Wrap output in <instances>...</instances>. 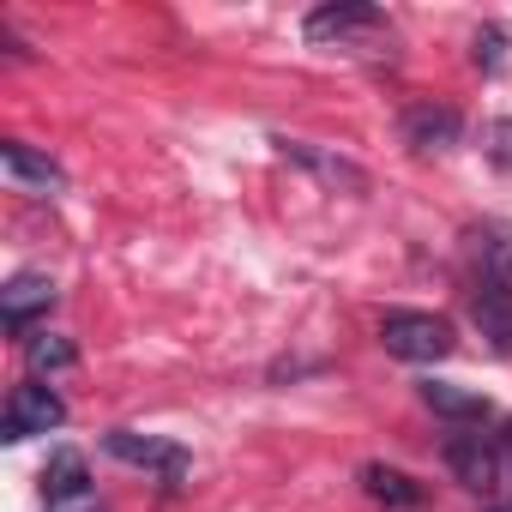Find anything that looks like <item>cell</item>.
Here are the masks:
<instances>
[{"instance_id":"1","label":"cell","mask_w":512,"mask_h":512,"mask_svg":"<svg viewBox=\"0 0 512 512\" xmlns=\"http://www.w3.org/2000/svg\"><path fill=\"white\" fill-rule=\"evenodd\" d=\"M308 43L320 49H350V55H380L392 49V19L368 0H332V7H314L308 13Z\"/></svg>"},{"instance_id":"2","label":"cell","mask_w":512,"mask_h":512,"mask_svg":"<svg viewBox=\"0 0 512 512\" xmlns=\"http://www.w3.org/2000/svg\"><path fill=\"white\" fill-rule=\"evenodd\" d=\"M380 344H386L398 362H440V356L458 350V332H452V320H440V314L392 308V314L380 320Z\"/></svg>"},{"instance_id":"3","label":"cell","mask_w":512,"mask_h":512,"mask_svg":"<svg viewBox=\"0 0 512 512\" xmlns=\"http://www.w3.org/2000/svg\"><path fill=\"white\" fill-rule=\"evenodd\" d=\"M446 464L470 494H494L506 482V440L500 434H452L446 440Z\"/></svg>"},{"instance_id":"4","label":"cell","mask_w":512,"mask_h":512,"mask_svg":"<svg viewBox=\"0 0 512 512\" xmlns=\"http://www.w3.org/2000/svg\"><path fill=\"white\" fill-rule=\"evenodd\" d=\"M61 422H67V404H61V392H49V386L25 380V386H13V398H7L0 434H7V440H31V434H55Z\"/></svg>"},{"instance_id":"5","label":"cell","mask_w":512,"mask_h":512,"mask_svg":"<svg viewBox=\"0 0 512 512\" xmlns=\"http://www.w3.org/2000/svg\"><path fill=\"white\" fill-rule=\"evenodd\" d=\"M464 253H470V266L482 284H500L512 290V223L506 217H482L464 229Z\"/></svg>"},{"instance_id":"6","label":"cell","mask_w":512,"mask_h":512,"mask_svg":"<svg viewBox=\"0 0 512 512\" xmlns=\"http://www.w3.org/2000/svg\"><path fill=\"white\" fill-rule=\"evenodd\" d=\"M103 446H109V458L139 464V470H157V476H169V482H181V476H187V446H175V440L133 434V428H109V434H103Z\"/></svg>"},{"instance_id":"7","label":"cell","mask_w":512,"mask_h":512,"mask_svg":"<svg viewBox=\"0 0 512 512\" xmlns=\"http://www.w3.org/2000/svg\"><path fill=\"white\" fill-rule=\"evenodd\" d=\"M49 308H55V278H43V272H19V278H7V290H0V320H7L13 338H25L31 320L49 314Z\"/></svg>"},{"instance_id":"8","label":"cell","mask_w":512,"mask_h":512,"mask_svg":"<svg viewBox=\"0 0 512 512\" xmlns=\"http://www.w3.org/2000/svg\"><path fill=\"white\" fill-rule=\"evenodd\" d=\"M0 169H7V181L25 187V193H61V187H67L61 163L43 157V151H31L25 139H7V145H0Z\"/></svg>"},{"instance_id":"9","label":"cell","mask_w":512,"mask_h":512,"mask_svg":"<svg viewBox=\"0 0 512 512\" xmlns=\"http://www.w3.org/2000/svg\"><path fill=\"white\" fill-rule=\"evenodd\" d=\"M278 145V157H290V163H302V169H314L320 181H332V187H350V193H362L368 187V169L362 163H350V157H338V151H320V145H308V139H272Z\"/></svg>"},{"instance_id":"10","label":"cell","mask_w":512,"mask_h":512,"mask_svg":"<svg viewBox=\"0 0 512 512\" xmlns=\"http://www.w3.org/2000/svg\"><path fill=\"white\" fill-rule=\"evenodd\" d=\"M464 302H470V320L482 326V338H488L500 356H512V290L476 278V284L464 290Z\"/></svg>"},{"instance_id":"11","label":"cell","mask_w":512,"mask_h":512,"mask_svg":"<svg viewBox=\"0 0 512 512\" xmlns=\"http://www.w3.org/2000/svg\"><path fill=\"white\" fill-rule=\"evenodd\" d=\"M458 109H446V103H416L410 115H404V145H416V151H446V145H458Z\"/></svg>"},{"instance_id":"12","label":"cell","mask_w":512,"mask_h":512,"mask_svg":"<svg viewBox=\"0 0 512 512\" xmlns=\"http://www.w3.org/2000/svg\"><path fill=\"white\" fill-rule=\"evenodd\" d=\"M43 494H49L55 506H85V494H91V470H85V452H73V446L49 452V470H43Z\"/></svg>"},{"instance_id":"13","label":"cell","mask_w":512,"mask_h":512,"mask_svg":"<svg viewBox=\"0 0 512 512\" xmlns=\"http://www.w3.org/2000/svg\"><path fill=\"white\" fill-rule=\"evenodd\" d=\"M362 488H368V500H380L386 512H416V506H422V482H410V476L392 470V464H368V470H362Z\"/></svg>"},{"instance_id":"14","label":"cell","mask_w":512,"mask_h":512,"mask_svg":"<svg viewBox=\"0 0 512 512\" xmlns=\"http://www.w3.org/2000/svg\"><path fill=\"white\" fill-rule=\"evenodd\" d=\"M422 404L434 416H446V422H482L488 416V404L470 386H452V380H422Z\"/></svg>"},{"instance_id":"15","label":"cell","mask_w":512,"mask_h":512,"mask_svg":"<svg viewBox=\"0 0 512 512\" xmlns=\"http://www.w3.org/2000/svg\"><path fill=\"white\" fill-rule=\"evenodd\" d=\"M25 356H31V368H37V374H61V368H73V362H79V350H73L67 338H55V332L31 338V344H25Z\"/></svg>"},{"instance_id":"16","label":"cell","mask_w":512,"mask_h":512,"mask_svg":"<svg viewBox=\"0 0 512 512\" xmlns=\"http://www.w3.org/2000/svg\"><path fill=\"white\" fill-rule=\"evenodd\" d=\"M470 49H476V67H482V73H494V67L506 61V31H494V25H482Z\"/></svg>"},{"instance_id":"17","label":"cell","mask_w":512,"mask_h":512,"mask_svg":"<svg viewBox=\"0 0 512 512\" xmlns=\"http://www.w3.org/2000/svg\"><path fill=\"white\" fill-rule=\"evenodd\" d=\"M488 157H494L500 169H512V115H500V121L488 127Z\"/></svg>"},{"instance_id":"18","label":"cell","mask_w":512,"mask_h":512,"mask_svg":"<svg viewBox=\"0 0 512 512\" xmlns=\"http://www.w3.org/2000/svg\"><path fill=\"white\" fill-rule=\"evenodd\" d=\"M61 512H103V506H91V500H85V506H61Z\"/></svg>"},{"instance_id":"19","label":"cell","mask_w":512,"mask_h":512,"mask_svg":"<svg viewBox=\"0 0 512 512\" xmlns=\"http://www.w3.org/2000/svg\"><path fill=\"white\" fill-rule=\"evenodd\" d=\"M500 440H506V458H512V428H506V434H500Z\"/></svg>"}]
</instances>
